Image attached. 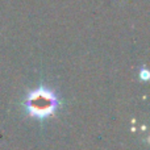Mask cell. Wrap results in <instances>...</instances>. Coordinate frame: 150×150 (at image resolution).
Masks as SVG:
<instances>
[{
    "instance_id": "obj_1",
    "label": "cell",
    "mask_w": 150,
    "mask_h": 150,
    "mask_svg": "<svg viewBox=\"0 0 150 150\" xmlns=\"http://www.w3.org/2000/svg\"><path fill=\"white\" fill-rule=\"evenodd\" d=\"M58 98L52 90L46 87H40L30 91L26 98L25 107L28 113L36 119H46L52 116L58 108Z\"/></svg>"
},
{
    "instance_id": "obj_2",
    "label": "cell",
    "mask_w": 150,
    "mask_h": 150,
    "mask_svg": "<svg viewBox=\"0 0 150 150\" xmlns=\"http://www.w3.org/2000/svg\"><path fill=\"white\" fill-rule=\"evenodd\" d=\"M140 78H141V79H144V80H148V79H149V71L146 70V69L141 70V73H140Z\"/></svg>"
}]
</instances>
